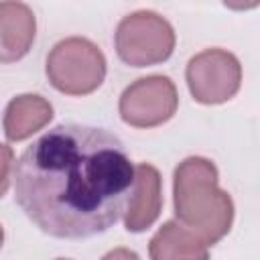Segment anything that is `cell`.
Instances as JSON below:
<instances>
[{
  "label": "cell",
  "instance_id": "2",
  "mask_svg": "<svg viewBox=\"0 0 260 260\" xmlns=\"http://www.w3.org/2000/svg\"><path fill=\"white\" fill-rule=\"evenodd\" d=\"M175 215L203 244H217L232 228L234 201L217 187V169L209 158L189 156L175 169Z\"/></svg>",
  "mask_w": 260,
  "mask_h": 260
},
{
  "label": "cell",
  "instance_id": "8",
  "mask_svg": "<svg viewBox=\"0 0 260 260\" xmlns=\"http://www.w3.org/2000/svg\"><path fill=\"white\" fill-rule=\"evenodd\" d=\"M37 18L22 2H0V63L22 59L35 41Z\"/></svg>",
  "mask_w": 260,
  "mask_h": 260
},
{
  "label": "cell",
  "instance_id": "3",
  "mask_svg": "<svg viewBox=\"0 0 260 260\" xmlns=\"http://www.w3.org/2000/svg\"><path fill=\"white\" fill-rule=\"evenodd\" d=\"M47 77L67 95L95 91L106 77V57L95 43L83 37L59 41L47 57Z\"/></svg>",
  "mask_w": 260,
  "mask_h": 260
},
{
  "label": "cell",
  "instance_id": "13",
  "mask_svg": "<svg viewBox=\"0 0 260 260\" xmlns=\"http://www.w3.org/2000/svg\"><path fill=\"white\" fill-rule=\"evenodd\" d=\"M2 242H4V230H2V225H0V246H2Z\"/></svg>",
  "mask_w": 260,
  "mask_h": 260
},
{
  "label": "cell",
  "instance_id": "1",
  "mask_svg": "<svg viewBox=\"0 0 260 260\" xmlns=\"http://www.w3.org/2000/svg\"><path fill=\"white\" fill-rule=\"evenodd\" d=\"M134 191V165L124 142L106 128L59 124L14 165V201L45 234L85 240L108 232Z\"/></svg>",
  "mask_w": 260,
  "mask_h": 260
},
{
  "label": "cell",
  "instance_id": "6",
  "mask_svg": "<svg viewBox=\"0 0 260 260\" xmlns=\"http://www.w3.org/2000/svg\"><path fill=\"white\" fill-rule=\"evenodd\" d=\"M179 106L175 83L165 75H148L128 85L120 98V116L134 128L160 126Z\"/></svg>",
  "mask_w": 260,
  "mask_h": 260
},
{
  "label": "cell",
  "instance_id": "5",
  "mask_svg": "<svg viewBox=\"0 0 260 260\" xmlns=\"http://www.w3.org/2000/svg\"><path fill=\"white\" fill-rule=\"evenodd\" d=\"M187 85L199 104H223L232 100L242 83V65L223 49H205L187 63Z\"/></svg>",
  "mask_w": 260,
  "mask_h": 260
},
{
  "label": "cell",
  "instance_id": "9",
  "mask_svg": "<svg viewBox=\"0 0 260 260\" xmlns=\"http://www.w3.org/2000/svg\"><path fill=\"white\" fill-rule=\"evenodd\" d=\"M150 260H209L207 244L193 232L171 219L158 228L148 244Z\"/></svg>",
  "mask_w": 260,
  "mask_h": 260
},
{
  "label": "cell",
  "instance_id": "4",
  "mask_svg": "<svg viewBox=\"0 0 260 260\" xmlns=\"http://www.w3.org/2000/svg\"><path fill=\"white\" fill-rule=\"evenodd\" d=\"M116 53L132 67L162 63L175 49V30L167 18L152 10H138L124 16L116 28Z\"/></svg>",
  "mask_w": 260,
  "mask_h": 260
},
{
  "label": "cell",
  "instance_id": "10",
  "mask_svg": "<svg viewBox=\"0 0 260 260\" xmlns=\"http://www.w3.org/2000/svg\"><path fill=\"white\" fill-rule=\"evenodd\" d=\"M53 118V106L37 93H22L10 100L4 112V134L8 140L18 142L32 136L37 130L49 124Z\"/></svg>",
  "mask_w": 260,
  "mask_h": 260
},
{
  "label": "cell",
  "instance_id": "7",
  "mask_svg": "<svg viewBox=\"0 0 260 260\" xmlns=\"http://www.w3.org/2000/svg\"><path fill=\"white\" fill-rule=\"evenodd\" d=\"M160 207H162L160 173L148 162L134 167V191L124 213L126 230L134 234L148 230L156 221Z\"/></svg>",
  "mask_w": 260,
  "mask_h": 260
},
{
  "label": "cell",
  "instance_id": "14",
  "mask_svg": "<svg viewBox=\"0 0 260 260\" xmlns=\"http://www.w3.org/2000/svg\"><path fill=\"white\" fill-rule=\"evenodd\" d=\"M57 260H67V258H57Z\"/></svg>",
  "mask_w": 260,
  "mask_h": 260
},
{
  "label": "cell",
  "instance_id": "11",
  "mask_svg": "<svg viewBox=\"0 0 260 260\" xmlns=\"http://www.w3.org/2000/svg\"><path fill=\"white\" fill-rule=\"evenodd\" d=\"M14 165V152L10 146L0 144V197L10 187V171Z\"/></svg>",
  "mask_w": 260,
  "mask_h": 260
},
{
  "label": "cell",
  "instance_id": "12",
  "mask_svg": "<svg viewBox=\"0 0 260 260\" xmlns=\"http://www.w3.org/2000/svg\"><path fill=\"white\" fill-rule=\"evenodd\" d=\"M102 260H140L136 252L128 250V248H114L112 252H108Z\"/></svg>",
  "mask_w": 260,
  "mask_h": 260
}]
</instances>
